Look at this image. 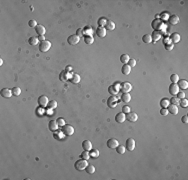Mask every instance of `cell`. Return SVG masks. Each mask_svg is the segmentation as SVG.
<instances>
[{
  "label": "cell",
  "mask_w": 188,
  "mask_h": 180,
  "mask_svg": "<svg viewBox=\"0 0 188 180\" xmlns=\"http://www.w3.org/2000/svg\"><path fill=\"white\" fill-rule=\"evenodd\" d=\"M170 80H171V82L172 83H177L178 81H179V76H178V74H172L171 76H170Z\"/></svg>",
  "instance_id": "42"
},
{
  "label": "cell",
  "mask_w": 188,
  "mask_h": 180,
  "mask_svg": "<svg viewBox=\"0 0 188 180\" xmlns=\"http://www.w3.org/2000/svg\"><path fill=\"white\" fill-rule=\"evenodd\" d=\"M151 38H152V41H154V42L158 41V40L161 38V32L158 31V30L153 31V33L151 34Z\"/></svg>",
  "instance_id": "23"
},
{
  "label": "cell",
  "mask_w": 188,
  "mask_h": 180,
  "mask_svg": "<svg viewBox=\"0 0 188 180\" xmlns=\"http://www.w3.org/2000/svg\"><path fill=\"white\" fill-rule=\"evenodd\" d=\"M82 148L86 151H90L92 149V143L89 140H84L82 142Z\"/></svg>",
  "instance_id": "22"
},
{
  "label": "cell",
  "mask_w": 188,
  "mask_h": 180,
  "mask_svg": "<svg viewBox=\"0 0 188 180\" xmlns=\"http://www.w3.org/2000/svg\"><path fill=\"white\" fill-rule=\"evenodd\" d=\"M51 48V43L48 40H44L39 43V50L41 52H47Z\"/></svg>",
  "instance_id": "2"
},
{
  "label": "cell",
  "mask_w": 188,
  "mask_h": 180,
  "mask_svg": "<svg viewBox=\"0 0 188 180\" xmlns=\"http://www.w3.org/2000/svg\"><path fill=\"white\" fill-rule=\"evenodd\" d=\"M181 121H182L183 123H187V122H188V116H187V115L182 116V118H181Z\"/></svg>",
  "instance_id": "54"
},
{
  "label": "cell",
  "mask_w": 188,
  "mask_h": 180,
  "mask_svg": "<svg viewBox=\"0 0 188 180\" xmlns=\"http://www.w3.org/2000/svg\"><path fill=\"white\" fill-rule=\"evenodd\" d=\"M142 41L144 42V43H150V42H152V38H151V35L150 34H145V35H143L142 36Z\"/></svg>",
  "instance_id": "31"
},
{
  "label": "cell",
  "mask_w": 188,
  "mask_h": 180,
  "mask_svg": "<svg viewBox=\"0 0 188 180\" xmlns=\"http://www.w3.org/2000/svg\"><path fill=\"white\" fill-rule=\"evenodd\" d=\"M163 42H164V44H165V45H166V44H169V43H171V41H170V39H169V38H165Z\"/></svg>",
  "instance_id": "56"
},
{
  "label": "cell",
  "mask_w": 188,
  "mask_h": 180,
  "mask_svg": "<svg viewBox=\"0 0 188 180\" xmlns=\"http://www.w3.org/2000/svg\"><path fill=\"white\" fill-rule=\"evenodd\" d=\"M35 31H36V33L40 36V35H44L45 33H46V29H45V27L43 26V25H41V24H38L36 27H35Z\"/></svg>",
  "instance_id": "17"
},
{
  "label": "cell",
  "mask_w": 188,
  "mask_h": 180,
  "mask_svg": "<svg viewBox=\"0 0 188 180\" xmlns=\"http://www.w3.org/2000/svg\"><path fill=\"white\" fill-rule=\"evenodd\" d=\"M81 158L82 159H85V160H88L90 158V154H89V151H86L84 150L82 153H81Z\"/></svg>",
  "instance_id": "44"
},
{
  "label": "cell",
  "mask_w": 188,
  "mask_h": 180,
  "mask_svg": "<svg viewBox=\"0 0 188 180\" xmlns=\"http://www.w3.org/2000/svg\"><path fill=\"white\" fill-rule=\"evenodd\" d=\"M122 112H123L124 114L129 113V112H130V107H129V106H126V105L123 106V107H122Z\"/></svg>",
  "instance_id": "49"
},
{
  "label": "cell",
  "mask_w": 188,
  "mask_h": 180,
  "mask_svg": "<svg viewBox=\"0 0 188 180\" xmlns=\"http://www.w3.org/2000/svg\"><path fill=\"white\" fill-rule=\"evenodd\" d=\"M129 56L127 55V54H122L121 56H120V61L123 63V64H127L128 63V61H129Z\"/></svg>",
  "instance_id": "30"
},
{
  "label": "cell",
  "mask_w": 188,
  "mask_h": 180,
  "mask_svg": "<svg viewBox=\"0 0 188 180\" xmlns=\"http://www.w3.org/2000/svg\"><path fill=\"white\" fill-rule=\"evenodd\" d=\"M57 106H58V104H57V101H55V100L49 101V102H48V105H47L48 109H55Z\"/></svg>",
  "instance_id": "35"
},
{
  "label": "cell",
  "mask_w": 188,
  "mask_h": 180,
  "mask_svg": "<svg viewBox=\"0 0 188 180\" xmlns=\"http://www.w3.org/2000/svg\"><path fill=\"white\" fill-rule=\"evenodd\" d=\"M116 151H117L118 154H124L125 151H126V147L123 146V145H118L116 147Z\"/></svg>",
  "instance_id": "32"
},
{
  "label": "cell",
  "mask_w": 188,
  "mask_h": 180,
  "mask_svg": "<svg viewBox=\"0 0 188 180\" xmlns=\"http://www.w3.org/2000/svg\"><path fill=\"white\" fill-rule=\"evenodd\" d=\"M119 145V143H118V140L117 139H115V138H110L108 141H107V146L109 147V148H116L117 146Z\"/></svg>",
  "instance_id": "14"
},
{
  "label": "cell",
  "mask_w": 188,
  "mask_h": 180,
  "mask_svg": "<svg viewBox=\"0 0 188 180\" xmlns=\"http://www.w3.org/2000/svg\"><path fill=\"white\" fill-rule=\"evenodd\" d=\"M38 40H39L40 42L44 41V40H45V38H44V35H40V36H38Z\"/></svg>",
  "instance_id": "55"
},
{
  "label": "cell",
  "mask_w": 188,
  "mask_h": 180,
  "mask_svg": "<svg viewBox=\"0 0 188 180\" xmlns=\"http://www.w3.org/2000/svg\"><path fill=\"white\" fill-rule=\"evenodd\" d=\"M12 94H13L14 96H19V95L21 94V89H20L19 87H14V88L12 89Z\"/></svg>",
  "instance_id": "43"
},
{
  "label": "cell",
  "mask_w": 188,
  "mask_h": 180,
  "mask_svg": "<svg viewBox=\"0 0 188 180\" xmlns=\"http://www.w3.org/2000/svg\"><path fill=\"white\" fill-rule=\"evenodd\" d=\"M117 103H118V100H117V98L114 97V96H111V97L108 99V101H107L108 106L111 107V108H115L116 105H117Z\"/></svg>",
  "instance_id": "16"
},
{
  "label": "cell",
  "mask_w": 188,
  "mask_h": 180,
  "mask_svg": "<svg viewBox=\"0 0 188 180\" xmlns=\"http://www.w3.org/2000/svg\"><path fill=\"white\" fill-rule=\"evenodd\" d=\"M173 47H174V44H173V43H169V44H166V45H165V49H166L167 51H171V50L173 49Z\"/></svg>",
  "instance_id": "51"
},
{
  "label": "cell",
  "mask_w": 188,
  "mask_h": 180,
  "mask_svg": "<svg viewBox=\"0 0 188 180\" xmlns=\"http://www.w3.org/2000/svg\"><path fill=\"white\" fill-rule=\"evenodd\" d=\"M85 34L92 36V28H91L90 26H86V27L83 29V35H85Z\"/></svg>",
  "instance_id": "39"
},
{
  "label": "cell",
  "mask_w": 188,
  "mask_h": 180,
  "mask_svg": "<svg viewBox=\"0 0 188 180\" xmlns=\"http://www.w3.org/2000/svg\"><path fill=\"white\" fill-rule=\"evenodd\" d=\"M2 64H3V60L0 59V65H2Z\"/></svg>",
  "instance_id": "58"
},
{
  "label": "cell",
  "mask_w": 188,
  "mask_h": 180,
  "mask_svg": "<svg viewBox=\"0 0 188 180\" xmlns=\"http://www.w3.org/2000/svg\"><path fill=\"white\" fill-rule=\"evenodd\" d=\"M178 92H179V87H178L177 83H171L169 86V93L172 96H175Z\"/></svg>",
  "instance_id": "8"
},
{
  "label": "cell",
  "mask_w": 188,
  "mask_h": 180,
  "mask_svg": "<svg viewBox=\"0 0 188 180\" xmlns=\"http://www.w3.org/2000/svg\"><path fill=\"white\" fill-rule=\"evenodd\" d=\"M168 20H169L170 24H172V25H175V24L179 23V17H178L177 15H172V16H170V17L168 18Z\"/></svg>",
  "instance_id": "27"
},
{
  "label": "cell",
  "mask_w": 188,
  "mask_h": 180,
  "mask_svg": "<svg viewBox=\"0 0 188 180\" xmlns=\"http://www.w3.org/2000/svg\"><path fill=\"white\" fill-rule=\"evenodd\" d=\"M56 122H57V124H58L59 127H63V126L65 125V120L62 118V117H59V118L56 120Z\"/></svg>",
  "instance_id": "41"
},
{
  "label": "cell",
  "mask_w": 188,
  "mask_h": 180,
  "mask_svg": "<svg viewBox=\"0 0 188 180\" xmlns=\"http://www.w3.org/2000/svg\"><path fill=\"white\" fill-rule=\"evenodd\" d=\"M84 42L86 44H92L94 42V38L92 36H90V35H85L84 36Z\"/></svg>",
  "instance_id": "33"
},
{
  "label": "cell",
  "mask_w": 188,
  "mask_h": 180,
  "mask_svg": "<svg viewBox=\"0 0 188 180\" xmlns=\"http://www.w3.org/2000/svg\"><path fill=\"white\" fill-rule=\"evenodd\" d=\"M169 39H170V41H171V43H178L179 41H180V35L178 34V33H172L171 35H170V37H169Z\"/></svg>",
  "instance_id": "19"
},
{
  "label": "cell",
  "mask_w": 188,
  "mask_h": 180,
  "mask_svg": "<svg viewBox=\"0 0 188 180\" xmlns=\"http://www.w3.org/2000/svg\"><path fill=\"white\" fill-rule=\"evenodd\" d=\"M105 29L107 30H114L115 29V23L111 20H107L105 24Z\"/></svg>",
  "instance_id": "26"
},
{
  "label": "cell",
  "mask_w": 188,
  "mask_h": 180,
  "mask_svg": "<svg viewBox=\"0 0 188 180\" xmlns=\"http://www.w3.org/2000/svg\"><path fill=\"white\" fill-rule=\"evenodd\" d=\"M96 34L100 38L105 37L106 36V29H105V27H98L97 30H96Z\"/></svg>",
  "instance_id": "20"
},
{
  "label": "cell",
  "mask_w": 188,
  "mask_h": 180,
  "mask_svg": "<svg viewBox=\"0 0 188 180\" xmlns=\"http://www.w3.org/2000/svg\"><path fill=\"white\" fill-rule=\"evenodd\" d=\"M28 25H29L30 27H36V26H37V22H36V20L32 19V20H29Z\"/></svg>",
  "instance_id": "50"
},
{
  "label": "cell",
  "mask_w": 188,
  "mask_h": 180,
  "mask_svg": "<svg viewBox=\"0 0 188 180\" xmlns=\"http://www.w3.org/2000/svg\"><path fill=\"white\" fill-rule=\"evenodd\" d=\"M76 34H77V36H83V29L82 28H79V29H77V31H76Z\"/></svg>",
  "instance_id": "53"
},
{
  "label": "cell",
  "mask_w": 188,
  "mask_h": 180,
  "mask_svg": "<svg viewBox=\"0 0 188 180\" xmlns=\"http://www.w3.org/2000/svg\"><path fill=\"white\" fill-rule=\"evenodd\" d=\"M121 72H122V74H124V75H128V74H130V72H131V67H130L128 64H124V65L122 66V68H121Z\"/></svg>",
  "instance_id": "24"
},
{
  "label": "cell",
  "mask_w": 188,
  "mask_h": 180,
  "mask_svg": "<svg viewBox=\"0 0 188 180\" xmlns=\"http://www.w3.org/2000/svg\"><path fill=\"white\" fill-rule=\"evenodd\" d=\"M48 102H49V100H48V97L46 95H41V96L38 97V105L40 107L45 108L48 105Z\"/></svg>",
  "instance_id": "5"
},
{
  "label": "cell",
  "mask_w": 188,
  "mask_h": 180,
  "mask_svg": "<svg viewBox=\"0 0 188 180\" xmlns=\"http://www.w3.org/2000/svg\"><path fill=\"white\" fill-rule=\"evenodd\" d=\"M160 114H161L162 116H166V115L168 114V110H167V108H161V110H160Z\"/></svg>",
  "instance_id": "52"
},
{
  "label": "cell",
  "mask_w": 188,
  "mask_h": 180,
  "mask_svg": "<svg viewBox=\"0 0 188 180\" xmlns=\"http://www.w3.org/2000/svg\"><path fill=\"white\" fill-rule=\"evenodd\" d=\"M120 83H115L114 85H111L109 88H108V91H109V93H111L112 95H116L120 90Z\"/></svg>",
  "instance_id": "7"
},
{
  "label": "cell",
  "mask_w": 188,
  "mask_h": 180,
  "mask_svg": "<svg viewBox=\"0 0 188 180\" xmlns=\"http://www.w3.org/2000/svg\"><path fill=\"white\" fill-rule=\"evenodd\" d=\"M12 89H8V88H3L1 90V96L4 98H10L12 96Z\"/></svg>",
  "instance_id": "13"
},
{
  "label": "cell",
  "mask_w": 188,
  "mask_h": 180,
  "mask_svg": "<svg viewBox=\"0 0 188 180\" xmlns=\"http://www.w3.org/2000/svg\"><path fill=\"white\" fill-rule=\"evenodd\" d=\"M88 165V162H87V160H85V159H79V160H77L76 162H75V164H74V167H75V169L76 170H79V171H82V170H85L86 169V166Z\"/></svg>",
  "instance_id": "1"
},
{
  "label": "cell",
  "mask_w": 188,
  "mask_h": 180,
  "mask_svg": "<svg viewBox=\"0 0 188 180\" xmlns=\"http://www.w3.org/2000/svg\"><path fill=\"white\" fill-rule=\"evenodd\" d=\"M58 124L56 122V120H51V121H49L48 123V129L51 131V132H55L57 129H58Z\"/></svg>",
  "instance_id": "12"
},
{
  "label": "cell",
  "mask_w": 188,
  "mask_h": 180,
  "mask_svg": "<svg viewBox=\"0 0 188 180\" xmlns=\"http://www.w3.org/2000/svg\"><path fill=\"white\" fill-rule=\"evenodd\" d=\"M125 120H126V115H125L123 112H120V113H117L116 116H115V121L118 122V123H123Z\"/></svg>",
  "instance_id": "11"
},
{
  "label": "cell",
  "mask_w": 188,
  "mask_h": 180,
  "mask_svg": "<svg viewBox=\"0 0 188 180\" xmlns=\"http://www.w3.org/2000/svg\"><path fill=\"white\" fill-rule=\"evenodd\" d=\"M179 104H180L182 107L186 108V107L188 106V100H187L186 98H183V99H181V100L179 101Z\"/></svg>",
  "instance_id": "45"
},
{
  "label": "cell",
  "mask_w": 188,
  "mask_h": 180,
  "mask_svg": "<svg viewBox=\"0 0 188 180\" xmlns=\"http://www.w3.org/2000/svg\"><path fill=\"white\" fill-rule=\"evenodd\" d=\"M71 75H72V73H71ZM71 75H70V73H68L67 71H62L61 73H60V76H59V79L60 80H62V81H67V80H69L70 79V77H71Z\"/></svg>",
  "instance_id": "15"
},
{
  "label": "cell",
  "mask_w": 188,
  "mask_h": 180,
  "mask_svg": "<svg viewBox=\"0 0 188 180\" xmlns=\"http://www.w3.org/2000/svg\"><path fill=\"white\" fill-rule=\"evenodd\" d=\"M126 149L128 151H133L135 149V140L133 138H128L126 140Z\"/></svg>",
  "instance_id": "6"
},
{
  "label": "cell",
  "mask_w": 188,
  "mask_h": 180,
  "mask_svg": "<svg viewBox=\"0 0 188 180\" xmlns=\"http://www.w3.org/2000/svg\"><path fill=\"white\" fill-rule=\"evenodd\" d=\"M106 21H107V19L106 18H104V17H101V18H99L98 19V25H99V27H104L105 26V24H106Z\"/></svg>",
  "instance_id": "40"
},
{
  "label": "cell",
  "mask_w": 188,
  "mask_h": 180,
  "mask_svg": "<svg viewBox=\"0 0 188 180\" xmlns=\"http://www.w3.org/2000/svg\"><path fill=\"white\" fill-rule=\"evenodd\" d=\"M80 80H81V78H80V76H79L78 74H76V73H72V75H71V77H70V81H71L72 83L77 84V83L80 82Z\"/></svg>",
  "instance_id": "25"
},
{
  "label": "cell",
  "mask_w": 188,
  "mask_h": 180,
  "mask_svg": "<svg viewBox=\"0 0 188 180\" xmlns=\"http://www.w3.org/2000/svg\"><path fill=\"white\" fill-rule=\"evenodd\" d=\"M177 85H178L179 89H187L188 88V82L185 79H181V80L179 79V81L177 82Z\"/></svg>",
  "instance_id": "21"
},
{
  "label": "cell",
  "mask_w": 188,
  "mask_h": 180,
  "mask_svg": "<svg viewBox=\"0 0 188 180\" xmlns=\"http://www.w3.org/2000/svg\"><path fill=\"white\" fill-rule=\"evenodd\" d=\"M86 172L89 173V174H93L95 172V167L94 165H91V164H88L86 166Z\"/></svg>",
  "instance_id": "37"
},
{
  "label": "cell",
  "mask_w": 188,
  "mask_h": 180,
  "mask_svg": "<svg viewBox=\"0 0 188 180\" xmlns=\"http://www.w3.org/2000/svg\"><path fill=\"white\" fill-rule=\"evenodd\" d=\"M167 110H168V113L173 114V115H176L178 113V107H177V105L169 104V106L167 107Z\"/></svg>",
  "instance_id": "18"
},
{
  "label": "cell",
  "mask_w": 188,
  "mask_h": 180,
  "mask_svg": "<svg viewBox=\"0 0 188 180\" xmlns=\"http://www.w3.org/2000/svg\"><path fill=\"white\" fill-rule=\"evenodd\" d=\"M128 65H129L130 67H134V66L136 65V60L133 59V58H130L129 61H128Z\"/></svg>",
  "instance_id": "48"
},
{
  "label": "cell",
  "mask_w": 188,
  "mask_h": 180,
  "mask_svg": "<svg viewBox=\"0 0 188 180\" xmlns=\"http://www.w3.org/2000/svg\"><path fill=\"white\" fill-rule=\"evenodd\" d=\"M138 119V115L135 112H129L126 114V120H128L129 122H136Z\"/></svg>",
  "instance_id": "9"
},
{
  "label": "cell",
  "mask_w": 188,
  "mask_h": 180,
  "mask_svg": "<svg viewBox=\"0 0 188 180\" xmlns=\"http://www.w3.org/2000/svg\"><path fill=\"white\" fill-rule=\"evenodd\" d=\"M71 70H72V67H71L70 65H68V66L66 67V69H65V71H67V72H68V71H71Z\"/></svg>",
  "instance_id": "57"
},
{
  "label": "cell",
  "mask_w": 188,
  "mask_h": 180,
  "mask_svg": "<svg viewBox=\"0 0 188 180\" xmlns=\"http://www.w3.org/2000/svg\"><path fill=\"white\" fill-rule=\"evenodd\" d=\"M63 136H64V133L62 132V131L56 130V131L54 132V137H55L56 139H62V138H63Z\"/></svg>",
  "instance_id": "38"
},
{
  "label": "cell",
  "mask_w": 188,
  "mask_h": 180,
  "mask_svg": "<svg viewBox=\"0 0 188 180\" xmlns=\"http://www.w3.org/2000/svg\"><path fill=\"white\" fill-rule=\"evenodd\" d=\"M121 100L125 103H128L130 100H131V96L129 93H123L122 96H121Z\"/></svg>",
  "instance_id": "28"
},
{
  "label": "cell",
  "mask_w": 188,
  "mask_h": 180,
  "mask_svg": "<svg viewBox=\"0 0 188 180\" xmlns=\"http://www.w3.org/2000/svg\"><path fill=\"white\" fill-rule=\"evenodd\" d=\"M179 101H180V100H179L177 97H174V96H173V98H171L169 102H170L171 104H173V105H178V104H179Z\"/></svg>",
  "instance_id": "46"
},
{
  "label": "cell",
  "mask_w": 188,
  "mask_h": 180,
  "mask_svg": "<svg viewBox=\"0 0 188 180\" xmlns=\"http://www.w3.org/2000/svg\"><path fill=\"white\" fill-rule=\"evenodd\" d=\"M62 132H63L64 135H66V136H70L74 133V128L69 124H65L63 127H62Z\"/></svg>",
  "instance_id": "4"
},
{
  "label": "cell",
  "mask_w": 188,
  "mask_h": 180,
  "mask_svg": "<svg viewBox=\"0 0 188 180\" xmlns=\"http://www.w3.org/2000/svg\"><path fill=\"white\" fill-rule=\"evenodd\" d=\"M169 104H170V102H169V100L167 98H162L160 100V106L162 108H167L169 106Z\"/></svg>",
  "instance_id": "29"
},
{
  "label": "cell",
  "mask_w": 188,
  "mask_h": 180,
  "mask_svg": "<svg viewBox=\"0 0 188 180\" xmlns=\"http://www.w3.org/2000/svg\"><path fill=\"white\" fill-rule=\"evenodd\" d=\"M38 42H39L38 38H37V37H34V36H32V37H30V38L28 39V43H29L30 45H37Z\"/></svg>",
  "instance_id": "34"
},
{
  "label": "cell",
  "mask_w": 188,
  "mask_h": 180,
  "mask_svg": "<svg viewBox=\"0 0 188 180\" xmlns=\"http://www.w3.org/2000/svg\"><path fill=\"white\" fill-rule=\"evenodd\" d=\"M79 40H80V37H79V36H77V35H70V36L68 37V39H67V42H68L70 45H76V44H78Z\"/></svg>",
  "instance_id": "10"
},
{
  "label": "cell",
  "mask_w": 188,
  "mask_h": 180,
  "mask_svg": "<svg viewBox=\"0 0 188 180\" xmlns=\"http://www.w3.org/2000/svg\"><path fill=\"white\" fill-rule=\"evenodd\" d=\"M89 154H90V157H93V158H97V157H99V150H97V149H91L90 150V152H89Z\"/></svg>",
  "instance_id": "36"
},
{
  "label": "cell",
  "mask_w": 188,
  "mask_h": 180,
  "mask_svg": "<svg viewBox=\"0 0 188 180\" xmlns=\"http://www.w3.org/2000/svg\"><path fill=\"white\" fill-rule=\"evenodd\" d=\"M176 97H177L179 100H181V99L185 98V93H184L183 91H179V92L176 94Z\"/></svg>",
  "instance_id": "47"
},
{
  "label": "cell",
  "mask_w": 188,
  "mask_h": 180,
  "mask_svg": "<svg viewBox=\"0 0 188 180\" xmlns=\"http://www.w3.org/2000/svg\"><path fill=\"white\" fill-rule=\"evenodd\" d=\"M132 89V85L129 83V82H123L120 84V90L123 92V93H129Z\"/></svg>",
  "instance_id": "3"
}]
</instances>
